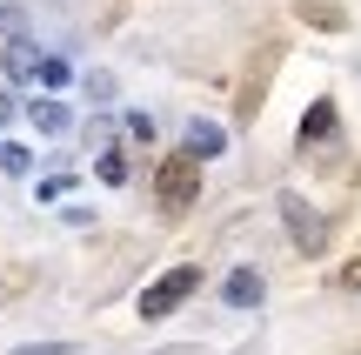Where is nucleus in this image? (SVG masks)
<instances>
[{
	"label": "nucleus",
	"mask_w": 361,
	"mask_h": 355,
	"mask_svg": "<svg viewBox=\"0 0 361 355\" xmlns=\"http://www.w3.org/2000/svg\"><path fill=\"white\" fill-rule=\"evenodd\" d=\"M94 174H101L107 188H121V181H128V155H121V148H101V161H94Z\"/></svg>",
	"instance_id": "nucleus-8"
},
{
	"label": "nucleus",
	"mask_w": 361,
	"mask_h": 355,
	"mask_svg": "<svg viewBox=\"0 0 361 355\" xmlns=\"http://www.w3.org/2000/svg\"><path fill=\"white\" fill-rule=\"evenodd\" d=\"M128 134L134 141H154V114H128Z\"/></svg>",
	"instance_id": "nucleus-10"
},
{
	"label": "nucleus",
	"mask_w": 361,
	"mask_h": 355,
	"mask_svg": "<svg viewBox=\"0 0 361 355\" xmlns=\"http://www.w3.org/2000/svg\"><path fill=\"white\" fill-rule=\"evenodd\" d=\"M7 114H13V94H0V121H7Z\"/></svg>",
	"instance_id": "nucleus-13"
},
{
	"label": "nucleus",
	"mask_w": 361,
	"mask_h": 355,
	"mask_svg": "<svg viewBox=\"0 0 361 355\" xmlns=\"http://www.w3.org/2000/svg\"><path fill=\"white\" fill-rule=\"evenodd\" d=\"M281 215H288V222H295V241H301V248H322V222H314V208H308V201H295V195H281Z\"/></svg>",
	"instance_id": "nucleus-4"
},
{
	"label": "nucleus",
	"mask_w": 361,
	"mask_h": 355,
	"mask_svg": "<svg viewBox=\"0 0 361 355\" xmlns=\"http://www.w3.org/2000/svg\"><path fill=\"white\" fill-rule=\"evenodd\" d=\"M27 114H34V128H40V134H67V128H74V114H67L61 101H34Z\"/></svg>",
	"instance_id": "nucleus-6"
},
{
	"label": "nucleus",
	"mask_w": 361,
	"mask_h": 355,
	"mask_svg": "<svg viewBox=\"0 0 361 355\" xmlns=\"http://www.w3.org/2000/svg\"><path fill=\"white\" fill-rule=\"evenodd\" d=\"M221 148H228V134H221L214 121H188V155H194V161L221 155Z\"/></svg>",
	"instance_id": "nucleus-5"
},
{
	"label": "nucleus",
	"mask_w": 361,
	"mask_h": 355,
	"mask_svg": "<svg viewBox=\"0 0 361 355\" xmlns=\"http://www.w3.org/2000/svg\"><path fill=\"white\" fill-rule=\"evenodd\" d=\"M154 195H161V208H168V215L194 208V195H201V161H194V155H168V161H161V174H154Z\"/></svg>",
	"instance_id": "nucleus-1"
},
{
	"label": "nucleus",
	"mask_w": 361,
	"mask_h": 355,
	"mask_svg": "<svg viewBox=\"0 0 361 355\" xmlns=\"http://www.w3.org/2000/svg\"><path fill=\"white\" fill-rule=\"evenodd\" d=\"M341 289H361V262H348V268H341Z\"/></svg>",
	"instance_id": "nucleus-12"
},
{
	"label": "nucleus",
	"mask_w": 361,
	"mask_h": 355,
	"mask_svg": "<svg viewBox=\"0 0 361 355\" xmlns=\"http://www.w3.org/2000/svg\"><path fill=\"white\" fill-rule=\"evenodd\" d=\"M201 289V268H168V275L154 282V289H141V315L147 322H161V315H174L188 295Z\"/></svg>",
	"instance_id": "nucleus-2"
},
{
	"label": "nucleus",
	"mask_w": 361,
	"mask_h": 355,
	"mask_svg": "<svg viewBox=\"0 0 361 355\" xmlns=\"http://www.w3.org/2000/svg\"><path fill=\"white\" fill-rule=\"evenodd\" d=\"M20 355H74V342H34V349H20Z\"/></svg>",
	"instance_id": "nucleus-11"
},
{
	"label": "nucleus",
	"mask_w": 361,
	"mask_h": 355,
	"mask_svg": "<svg viewBox=\"0 0 361 355\" xmlns=\"http://www.w3.org/2000/svg\"><path fill=\"white\" fill-rule=\"evenodd\" d=\"M328 128H335V101H314V107H308V121H301V141H322Z\"/></svg>",
	"instance_id": "nucleus-7"
},
{
	"label": "nucleus",
	"mask_w": 361,
	"mask_h": 355,
	"mask_svg": "<svg viewBox=\"0 0 361 355\" xmlns=\"http://www.w3.org/2000/svg\"><path fill=\"white\" fill-rule=\"evenodd\" d=\"M34 74L47 80V88H67V80H74V67H67L61 54H40V61H34Z\"/></svg>",
	"instance_id": "nucleus-9"
},
{
	"label": "nucleus",
	"mask_w": 361,
	"mask_h": 355,
	"mask_svg": "<svg viewBox=\"0 0 361 355\" xmlns=\"http://www.w3.org/2000/svg\"><path fill=\"white\" fill-rule=\"evenodd\" d=\"M261 295H268V282H261L255 268H234V275L221 282V302H228V308H255Z\"/></svg>",
	"instance_id": "nucleus-3"
}]
</instances>
